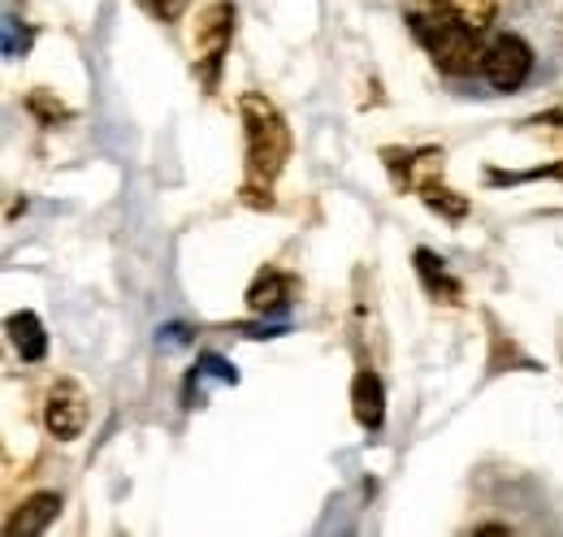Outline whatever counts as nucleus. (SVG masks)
Returning a JSON list of instances; mask_svg holds the SVG:
<instances>
[{
  "label": "nucleus",
  "mask_w": 563,
  "mask_h": 537,
  "mask_svg": "<svg viewBox=\"0 0 563 537\" xmlns=\"http://www.w3.org/2000/svg\"><path fill=\"white\" fill-rule=\"evenodd\" d=\"M412 31L429 48V57L446 74H473V69L486 62V53L477 48V31L460 26L455 18L438 13V18H412Z\"/></svg>",
  "instance_id": "nucleus-3"
},
{
  "label": "nucleus",
  "mask_w": 563,
  "mask_h": 537,
  "mask_svg": "<svg viewBox=\"0 0 563 537\" xmlns=\"http://www.w3.org/2000/svg\"><path fill=\"white\" fill-rule=\"evenodd\" d=\"M243 113V134H247V183L243 196L252 204H269V191L282 178L286 161H290V127L278 113V105L261 91H247L239 100Z\"/></svg>",
  "instance_id": "nucleus-1"
},
{
  "label": "nucleus",
  "mask_w": 563,
  "mask_h": 537,
  "mask_svg": "<svg viewBox=\"0 0 563 537\" xmlns=\"http://www.w3.org/2000/svg\"><path fill=\"white\" fill-rule=\"evenodd\" d=\"M438 4V13H446V18H455L460 26H468V31H486L494 22V9H498V0H433Z\"/></svg>",
  "instance_id": "nucleus-11"
},
{
  "label": "nucleus",
  "mask_w": 563,
  "mask_h": 537,
  "mask_svg": "<svg viewBox=\"0 0 563 537\" xmlns=\"http://www.w3.org/2000/svg\"><path fill=\"white\" fill-rule=\"evenodd\" d=\"M230 40H234V4H230V0L205 4L200 18H196V40H191L196 69H200L205 87L217 83V66H221V57L230 53Z\"/></svg>",
  "instance_id": "nucleus-4"
},
{
  "label": "nucleus",
  "mask_w": 563,
  "mask_h": 537,
  "mask_svg": "<svg viewBox=\"0 0 563 537\" xmlns=\"http://www.w3.org/2000/svg\"><path fill=\"white\" fill-rule=\"evenodd\" d=\"M31 113H40L44 122H57V118H66V109H62V105H48L44 96H31Z\"/></svg>",
  "instance_id": "nucleus-14"
},
{
  "label": "nucleus",
  "mask_w": 563,
  "mask_h": 537,
  "mask_svg": "<svg viewBox=\"0 0 563 537\" xmlns=\"http://www.w3.org/2000/svg\"><path fill=\"white\" fill-rule=\"evenodd\" d=\"M290 291H295V277L290 273H282V268H261L256 273V282H252V291H247V308L252 313H278L282 304L290 299Z\"/></svg>",
  "instance_id": "nucleus-8"
},
{
  "label": "nucleus",
  "mask_w": 563,
  "mask_h": 537,
  "mask_svg": "<svg viewBox=\"0 0 563 537\" xmlns=\"http://www.w3.org/2000/svg\"><path fill=\"white\" fill-rule=\"evenodd\" d=\"M386 161H390V169L399 174V183H408L412 191H421V200L433 208V212H442V217H451V221H460L464 212H468V200L464 196H455L446 183H442V152H433V147H421V152H386Z\"/></svg>",
  "instance_id": "nucleus-2"
},
{
  "label": "nucleus",
  "mask_w": 563,
  "mask_h": 537,
  "mask_svg": "<svg viewBox=\"0 0 563 537\" xmlns=\"http://www.w3.org/2000/svg\"><path fill=\"white\" fill-rule=\"evenodd\" d=\"M533 127H547V134L555 139V147H560V156H563V105L560 109H551V113H542Z\"/></svg>",
  "instance_id": "nucleus-13"
},
{
  "label": "nucleus",
  "mask_w": 563,
  "mask_h": 537,
  "mask_svg": "<svg viewBox=\"0 0 563 537\" xmlns=\"http://www.w3.org/2000/svg\"><path fill=\"white\" fill-rule=\"evenodd\" d=\"M352 407H355V420L364 429H382V420H386V391H382V377L377 373H368V369L355 373Z\"/></svg>",
  "instance_id": "nucleus-7"
},
{
  "label": "nucleus",
  "mask_w": 563,
  "mask_h": 537,
  "mask_svg": "<svg viewBox=\"0 0 563 537\" xmlns=\"http://www.w3.org/2000/svg\"><path fill=\"white\" fill-rule=\"evenodd\" d=\"M417 268L424 273V282H429L433 295L442 291V299H460V286L446 277V268H442V261H438L433 252H417Z\"/></svg>",
  "instance_id": "nucleus-12"
},
{
  "label": "nucleus",
  "mask_w": 563,
  "mask_h": 537,
  "mask_svg": "<svg viewBox=\"0 0 563 537\" xmlns=\"http://www.w3.org/2000/svg\"><path fill=\"white\" fill-rule=\"evenodd\" d=\"M44 429L62 442H74L87 429V395L78 391V382H57L44 403Z\"/></svg>",
  "instance_id": "nucleus-6"
},
{
  "label": "nucleus",
  "mask_w": 563,
  "mask_h": 537,
  "mask_svg": "<svg viewBox=\"0 0 563 537\" xmlns=\"http://www.w3.org/2000/svg\"><path fill=\"white\" fill-rule=\"evenodd\" d=\"M9 335H13V347L22 351V360H44V351H48V338H44V326H40V317L35 313H13L9 317Z\"/></svg>",
  "instance_id": "nucleus-10"
},
{
  "label": "nucleus",
  "mask_w": 563,
  "mask_h": 537,
  "mask_svg": "<svg viewBox=\"0 0 563 537\" xmlns=\"http://www.w3.org/2000/svg\"><path fill=\"white\" fill-rule=\"evenodd\" d=\"M57 512H62V498H57V494H35V498H26V503H22V507H18V512L4 520V534H9V537L40 534V529H44V525H48Z\"/></svg>",
  "instance_id": "nucleus-9"
},
{
  "label": "nucleus",
  "mask_w": 563,
  "mask_h": 537,
  "mask_svg": "<svg viewBox=\"0 0 563 537\" xmlns=\"http://www.w3.org/2000/svg\"><path fill=\"white\" fill-rule=\"evenodd\" d=\"M429 4H433V0H429Z\"/></svg>",
  "instance_id": "nucleus-15"
},
{
  "label": "nucleus",
  "mask_w": 563,
  "mask_h": 537,
  "mask_svg": "<svg viewBox=\"0 0 563 537\" xmlns=\"http://www.w3.org/2000/svg\"><path fill=\"white\" fill-rule=\"evenodd\" d=\"M482 69H486L494 91H516L533 74V48L520 35H498L490 48H486Z\"/></svg>",
  "instance_id": "nucleus-5"
}]
</instances>
